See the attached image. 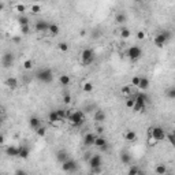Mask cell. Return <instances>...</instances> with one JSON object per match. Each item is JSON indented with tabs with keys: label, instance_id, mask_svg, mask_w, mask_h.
<instances>
[{
	"label": "cell",
	"instance_id": "obj_1",
	"mask_svg": "<svg viewBox=\"0 0 175 175\" xmlns=\"http://www.w3.org/2000/svg\"><path fill=\"white\" fill-rule=\"evenodd\" d=\"M36 80H38L43 84H51L53 81V73H52L51 68H40L38 71L36 73Z\"/></svg>",
	"mask_w": 175,
	"mask_h": 175
},
{
	"label": "cell",
	"instance_id": "obj_2",
	"mask_svg": "<svg viewBox=\"0 0 175 175\" xmlns=\"http://www.w3.org/2000/svg\"><path fill=\"white\" fill-rule=\"evenodd\" d=\"M148 101H149V97H148V95H145V93H138V95H135V105H134V108H133V111L134 112L145 111Z\"/></svg>",
	"mask_w": 175,
	"mask_h": 175
},
{
	"label": "cell",
	"instance_id": "obj_3",
	"mask_svg": "<svg viewBox=\"0 0 175 175\" xmlns=\"http://www.w3.org/2000/svg\"><path fill=\"white\" fill-rule=\"evenodd\" d=\"M85 120H86V118H85V114L82 111L71 112V115L68 118V122H70V124L73 127H81L85 123Z\"/></svg>",
	"mask_w": 175,
	"mask_h": 175
},
{
	"label": "cell",
	"instance_id": "obj_4",
	"mask_svg": "<svg viewBox=\"0 0 175 175\" xmlns=\"http://www.w3.org/2000/svg\"><path fill=\"white\" fill-rule=\"evenodd\" d=\"M96 60V53L92 48H85L81 52V63L84 66H90Z\"/></svg>",
	"mask_w": 175,
	"mask_h": 175
},
{
	"label": "cell",
	"instance_id": "obj_5",
	"mask_svg": "<svg viewBox=\"0 0 175 175\" xmlns=\"http://www.w3.org/2000/svg\"><path fill=\"white\" fill-rule=\"evenodd\" d=\"M171 38V33L168 32V30H164V32L159 33L157 36L155 37V40H153V44H155L157 48H163L166 44L170 41Z\"/></svg>",
	"mask_w": 175,
	"mask_h": 175
},
{
	"label": "cell",
	"instance_id": "obj_6",
	"mask_svg": "<svg viewBox=\"0 0 175 175\" xmlns=\"http://www.w3.org/2000/svg\"><path fill=\"white\" fill-rule=\"evenodd\" d=\"M149 135L152 138H155L156 141H163V139L167 138V131L160 126H153V127L149 129Z\"/></svg>",
	"mask_w": 175,
	"mask_h": 175
},
{
	"label": "cell",
	"instance_id": "obj_7",
	"mask_svg": "<svg viewBox=\"0 0 175 175\" xmlns=\"http://www.w3.org/2000/svg\"><path fill=\"white\" fill-rule=\"evenodd\" d=\"M127 58L129 59H131V60H137V59H139L141 56H142V49L139 47H135V45H133V47H130L127 49Z\"/></svg>",
	"mask_w": 175,
	"mask_h": 175
},
{
	"label": "cell",
	"instance_id": "obj_8",
	"mask_svg": "<svg viewBox=\"0 0 175 175\" xmlns=\"http://www.w3.org/2000/svg\"><path fill=\"white\" fill-rule=\"evenodd\" d=\"M88 163H89V166H90L92 170H93V168H99V167H101V163H103V157H101V155H100V153L92 155V157L88 160Z\"/></svg>",
	"mask_w": 175,
	"mask_h": 175
},
{
	"label": "cell",
	"instance_id": "obj_9",
	"mask_svg": "<svg viewBox=\"0 0 175 175\" xmlns=\"http://www.w3.org/2000/svg\"><path fill=\"white\" fill-rule=\"evenodd\" d=\"M77 168H78L77 161L73 159H68L67 161H64V163L62 164V170H63L64 172H74Z\"/></svg>",
	"mask_w": 175,
	"mask_h": 175
},
{
	"label": "cell",
	"instance_id": "obj_10",
	"mask_svg": "<svg viewBox=\"0 0 175 175\" xmlns=\"http://www.w3.org/2000/svg\"><path fill=\"white\" fill-rule=\"evenodd\" d=\"M49 22H47V21H44V19H38L36 21V23H34V29H36L37 32H40V33H45L49 30Z\"/></svg>",
	"mask_w": 175,
	"mask_h": 175
},
{
	"label": "cell",
	"instance_id": "obj_11",
	"mask_svg": "<svg viewBox=\"0 0 175 175\" xmlns=\"http://www.w3.org/2000/svg\"><path fill=\"white\" fill-rule=\"evenodd\" d=\"M12 63H14V53H11V52L4 53L3 58H1V64H3V67L4 68L11 67Z\"/></svg>",
	"mask_w": 175,
	"mask_h": 175
},
{
	"label": "cell",
	"instance_id": "obj_12",
	"mask_svg": "<svg viewBox=\"0 0 175 175\" xmlns=\"http://www.w3.org/2000/svg\"><path fill=\"white\" fill-rule=\"evenodd\" d=\"M96 138H97V135L96 134H93V133H86L85 137H84V145L85 147H92V145H95Z\"/></svg>",
	"mask_w": 175,
	"mask_h": 175
},
{
	"label": "cell",
	"instance_id": "obj_13",
	"mask_svg": "<svg viewBox=\"0 0 175 175\" xmlns=\"http://www.w3.org/2000/svg\"><path fill=\"white\" fill-rule=\"evenodd\" d=\"M29 124H30V127L33 129V130H38V129L41 127V120L40 118H37V116H32L30 119H29Z\"/></svg>",
	"mask_w": 175,
	"mask_h": 175
},
{
	"label": "cell",
	"instance_id": "obj_14",
	"mask_svg": "<svg viewBox=\"0 0 175 175\" xmlns=\"http://www.w3.org/2000/svg\"><path fill=\"white\" fill-rule=\"evenodd\" d=\"M68 159H70V157H68V153L66 151H63V149H62V151H58V153H56V160H58L59 163L63 164L64 161H67Z\"/></svg>",
	"mask_w": 175,
	"mask_h": 175
},
{
	"label": "cell",
	"instance_id": "obj_15",
	"mask_svg": "<svg viewBox=\"0 0 175 175\" xmlns=\"http://www.w3.org/2000/svg\"><path fill=\"white\" fill-rule=\"evenodd\" d=\"M6 153H7L8 156H11V157H18V155H19V147L10 145V147H7V149H6Z\"/></svg>",
	"mask_w": 175,
	"mask_h": 175
},
{
	"label": "cell",
	"instance_id": "obj_16",
	"mask_svg": "<svg viewBox=\"0 0 175 175\" xmlns=\"http://www.w3.org/2000/svg\"><path fill=\"white\" fill-rule=\"evenodd\" d=\"M29 153H30V149H29V147H26V145H21V147H19V155H18V157H21V159H28Z\"/></svg>",
	"mask_w": 175,
	"mask_h": 175
},
{
	"label": "cell",
	"instance_id": "obj_17",
	"mask_svg": "<svg viewBox=\"0 0 175 175\" xmlns=\"http://www.w3.org/2000/svg\"><path fill=\"white\" fill-rule=\"evenodd\" d=\"M58 111V114H59V118L60 120H68V118H70V115H71V112L68 111V110H66V108H59V110H56Z\"/></svg>",
	"mask_w": 175,
	"mask_h": 175
},
{
	"label": "cell",
	"instance_id": "obj_18",
	"mask_svg": "<svg viewBox=\"0 0 175 175\" xmlns=\"http://www.w3.org/2000/svg\"><path fill=\"white\" fill-rule=\"evenodd\" d=\"M155 172H156V175H164V174H167V172H168L167 166H166V164H163V163H159L155 167Z\"/></svg>",
	"mask_w": 175,
	"mask_h": 175
},
{
	"label": "cell",
	"instance_id": "obj_19",
	"mask_svg": "<svg viewBox=\"0 0 175 175\" xmlns=\"http://www.w3.org/2000/svg\"><path fill=\"white\" fill-rule=\"evenodd\" d=\"M124 139L129 141V142H134L135 139H137V133L133 130H127L124 131Z\"/></svg>",
	"mask_w": 175,
	"mask_h": 175
},
{
	"label": "cell",
	"instance_id": "obj_20",
	"mask_svg": "<svg viewBox=\"0 0 175 175\" xmlns=\"http://www.w3.org/2000/svg\"><path fill=\"white\" fill-rule=\"evenodd\" d=\"M48 120H49V123H56V122H62L59 118V114L58 111H51L48 114Z\"/></svg>",
	"mask_w": 175,
	"mask_h": 175
},
{
	"label": "cell",
	"instance_id": "obj_21",
	"mask_svg": "<svg viewBox=\"0 0 175 175\" xmlns=\"http://www.w3.org/2000/svg\"><path fill=\"white\" fill-rule=\"evenodd\" d=\"M133 88L134 86H131V85H124L120 88V93L126 97H130V96H133Z\"/></svg>",
	"mask_w": 175,
	"mask_h": 175
},
{
	"label": "cell",
	"instance_id": "obj_22",
	"mask_svg": "<svg viewBox=\"0 0 175 175\" xmlns=\"http://www.w3.org/2000/svg\"><path fill=\"white\" fill-rule=\"evenodd\" d=\"M6 84H7V86L10 88V89H16L18 88V80H16L15 77H8L7 81H6Z\"/></svg>",
	"mask_w": 175,
	"mask_h": 175
},
{
	"label": "cell",
	"instance_id": "obj_23",
	"mask_svg": "<svg viewBox=\"0 0 175 175\" xmlns=\"http://www.w3.org/2000/svg\"><path fill=\"white\" fill-rule=\"evenodd\" d=\"M119 159L123 164H130L131 163V156H130V153H127V152H122L120 156H119Z\"/></svg>",
	"mask_w": 175,
	"mask_h": 175
},
{
	"label": "cell",
	"instance_id": "obj_24",
	"mask_svg": "<svg viewBox=\"0 0 175 175\" xmlns=\"http://www.w3.org/2000/svg\"><path fill=\"white\" fill-rule=\"evenodd\" d=\"M95 120H97V122H104V120H105V112H104L103 110H97V111L95 112Z\"/></svg>",
	"mask_w": 175,
	"mask_h": 175
},
{
	"label": "cell",
	"instance_id": "obj_25",
	"mask_svg": "<svg viewBox=\"0 0 175 175\" xmlns=\"http://www.w3.org/2000/svg\"><path fill=\"white\" fill-rule=\"evenodd\" d=\"M138 88L139 89H142V90H147L148 88H149V80H148L147 77H141V81H139Z\"/></svg>",
	"mask_w": 175,
	"mask_h": 175
},
{
	"label": "cell",
	"instance_id": "obj_26",
	"mask_svg": "<svg viewBox=\"0 0 175 175\" xmlns=\"http://www.w3.org/2000/svg\"><path fill=\"white\" fill-rule=\"evenodd\" d=\"M59 82L62 86H67V85H70V82H71V80H70V77L66 75V74H62V75L59 77Z\"/></svg>",
	"mask_w": 175,
	"mask_h": 175
},
{
	"label": "cell",
	"instance_id": "obj_27",
	"mask_svg": "<svg viewBox=\"0 0 175 175\" xmlns=\"http://www.w3.org/2000/svg\"><path fill=\"white\" fill-rule=\"evenodd\" d=\"M48 32L51 33L52 36H58L59 32H60V28L56 23H51V25H49V30H48Z\"/></svg>",
	"mask_w": 175,
	"mask_h": 175
},
{
	"label": "cell",
	"instance_id": "obj_28",
	"mask_svg": "<svg viewBox=\"0 0 175 175\" xmlns=\"http://www.w3.org/2000/svg\"><path fill=\"white\" fill-rule=\"evenodd\" d=\"M134 105H135V95H133V96H130V97H127V100H126V107L133 110Z\"/></svg>",
	"mask_w": 175,
	"mask_h": 175
},
{
	"label": "cell",
	"instance_id": "obj_29",
	"mask_svg": "<svg viewBox=\"0 0 175 175\" xmlns=\"http://www.w3.org/2000/svg\"><path fill=\"white\" fill-rule=\"evenodd\" d=\"M166 96H167L170 100H174L175 99V86L167 88V90H166Z\"/></svg>",
	"mask_w": 175,
	"mask_h": 175
},
{
	"label": "cell",
	"instance_id": "obj_30",
	"mask_svg": "<svg viewBox=\"0 0 175 175\" xmlns=\"http://www.w3.org/2000/svg\"><path fill=\"white\" fill-rule=\"evenodd\" d=\"M107 139L104 138V137H97L96 138V142H95V145L97 148H101V147H104V145H107Z\"/></svg>",
	"mask_w": 175,
	"mask_h": 175
},
{
	"label": "cell",
	"instance_id": "obj_31",
	"mask_svg": "<svg viewBox=\"0 0 175 175\" xmlns=\"http://www.w3.org/2000/svg\"><path fill=\"white\" fill-rule=\"evenodd\" d=\"M131 36V32H130V29H127V28H122L120 29V37L122 38H129V37Z\"/></svg>",
	"mask_w": 175,
	"mask_h": 175
},
{
	"label": "cell",
	"instance_id": "obj_32",
	"mask_svg": "<svg viewBox=\"0 0 175 175\" xmlns=\"http://www.w3.org/2000/svg\"><path fill=\"white\" fill-rule=\"evenodd\" d=\"M115 22H116V23H124V22H126V15H124L123 12H119V14H116Z\"/></svg>",
	"mask_w": 175,
	"mask_h": 175
},
{
	"label": "cell",
	"instance_id": "obj_33",
	"mask_svg": "<svg viewBox=\"0 0 175 175\" xmlns=\"http://www.w3.org/2000/svg\"><path fill=\"white\" fill-rule=\"evenodd\" d=\"M18 22H19L21 26H28L29 25V18L25 15H21L19 18H18Z\"/></svg>",
	"mask_w": 175,
	"mask_h": 175
},
{
	"label": "cell",
	"instance_id": "obj_34",
	"mask_svg": "<svg viewBox=\"0 0 175 175\" xmlns=\"http://www.w3.org/2000/svg\"><path fill=\"white\" fill-rule=\"evenodd\" d=\"M82 90L86 92V93L92 92L93 90V84H92V82H84V85H82Z\"/></svg>",
	"mask_w": 175,
	"mask_h": 175
},
{
	"label": "cell",
	"instance_id": "obj_35",
	"mask_svg": "<svg viewBox=\"0 0 175 175\" xmlns=\"http://www.w3.org/2000/svg\"><path fill=\"white\" fill-rule=\"evenodd\" d=\"M58 47H59V49L62 52H67L68 51V44L64 43V41H60V43L58 44Z\"/></svg>",
	"mask_w": 175,
	"mask_h": 175
},
{
	"label": "cell",
	"instance_id": "obj_36",
	"mask_svg": "<svg viewBox=\"0 0 175 175\" xmlns=\"http://www.w3.org/2000/svg\"><path fill=\"white\" fill-rule=\"evenodd\" d=\"M139 81H141V77H138V75L133 77V78H131V86L138 88V85H139Z\"/></svg>",
	"mask_w": 175,
	"mask_h": 175
},
{
	"label": "cell",
	"instance_id": "obj_37",
	"mask_svg": "<svg viewBox=\"0 0 175 175\" xmlns=\"http://www.w3.org/2000/svg\"><path fill=\"white\" fill-rule=\"evenodd\" d=\"M138 171H139V168L137 167V166H131V167L129 168L127 175H137L138 174Z\"/></svg>",
	"mask_w": 175,
	"mask_h": 175
},
{
	"label": "cell",
	"instance_id": "obj_38",
	"mask_svg": "<svg viewBox=\"0 0 175 175\" xmlns=\"http://www.w3.org/2000/svg\"><path fill=\"white\" fill-rule=\"evenodd\" d=\"M30 10H32L33 14H38V12H41V6L40 4H33L30 7Z\"/></svg>",
	"mask_w": 175,
	"mask_h": 175
},
{
	"label": "cell",
	"instance_id": "obj_39",
	"mask_svg": "<svg viewBox=\"0 0 175 175\" xmlns=\"http://www.w3.org/2000/svg\"><path fill=\"white\" fill-rule=\"evenodd\" d=\"M32 67H33V60H30V59L25 60L23 62V68L25 70H30Z\"/></svg>",
	"mask_w": 175,
	"mask_h": 175
},
{
	"label": "cell",
	"instance_id": "obj_40",
	"mask_svg": "<svg viewBox=\"0 0 175 175\" xmlns=\"http://www.w3.org/2000/svg\"><path fill=\"white\" fill-rule=\"evenodd\" d=\"M167 139H168V142L171 144L172 147H175V137L172 135V133H167Z\"/></svg>",
	"mask_w": 175,
	"mask_h": 175
},
{
	"label": "cell",
	"instance_id": "obj_41",
	"mask_svg": "<svg viewBox=\"0 0 175 175\" xmlns=\"http://www.w3.org/2000/svg\"><path fill=\"white\" fill-rule=\"evenodd\" d=\"M63 103L66 104V105H68V104L71 103V96L68 95V93H66V95H63Z\"/></svg>",
	"mask_w": 175,
	"mask_h": 175
},
{
	"label": "cell",
	"instance_id": "obj_42",
	"mask_svg": "<svg viewBox=\"0 0 175 175\" xmlns=\"http://www.w3.org/2000/svg\"><path fill=\"white\" fill-rule=\"evenodd\" d=\"M36 133H37V135H38V137H44V135L47 134V130H45V127H43V126H41V127L36 131Z\"/></svg>",
	"mask_w": 175,
	"mask_h": 175
},
{
	"label": "cell",
	"instance_id": "obj_43",
	"mask_svg": "<svg viewBox=\"0 0 175 175\" xmlns=\"http://www.w3.org/2000/svg\"><path fill=\"white\" fill-rule=\"evenodd\" d=\"M21 33L22 34H29L30 33V26H21Z\"/></svg>",
	"mask_w": 175,
	"mask_h": 175
},
{
	"label": "cell",
	"instance_id": "obj_44",
	"mask_svg": "<svg viewBox=\"0 0 175 175\" xmlns=\"http://www.w3.org/2000/svg\"><path fill=\"white\" fill-rule=\"evenodd\" d=\"M16 11L18 12H21V14H23V11L25 10H26V6H25V4H16Z\"/></svg>",
	"mask_w": 175,
	"mask_h": 175
},
{
	"label": "cell",
	"instance_id": "obj_45",
	"mask_svg": "<svg viewBox=\"0 0 175 175\" xmlns=\"http://www.w3.org/2000/svg\"><path fill=\"white\" fill-rule=\"evenodd\" d=\"M137 38H138V40H144V38H145V33H144V32H138V33H137Z\"/></svg>",
	"mask_w": 175,
	"mask_h": 175
},
{
	"label": "cell",
	"instance_id": "obj_46",
	"mask_svg": "<svg viewBox=\"0 0 175 175\" xmlns=\"http://www.w3.org/2000/svg\"><path fill=\"white\" fill-rule=\"evenodd\" d=\"M96 131H97V134H103V133H104V127H103V126H97V127H96Z\"/></svg>",
	"mask_w": 175,
	"mask_h": 175
},
{
	"label": "cell",
	"instance_id": "obj_47",
	"mask_svg": "<svg viewBox=\"0 0 175 175\" xmlns=\"http://www.w3.org/2000/svg\"><path fill=\"white\" fill-rule=\"evenodd\" d=\"M148 142H149V145H151V147H152V145L155 147L156 144H157V141H156L155 138H152V137H151V138H149V141H148Z\"/></svg>",
	"mask_w": 175,
	"mask_h": 175
},
{
	"label": "cell",
	"instance_id": "obj_48",
	"mask_svg": "<svg viewBox=\"0 0 175 175\" xmlns=\"http://www.w3.org/2000/svg\"><path fill=\"white\" fill-rule=\"evenodd\" d=\"M11 40H12V43L18 44V43H21V37H19V36H15V37H12Z\"/></svg>",
	"mask_w": 175,
	"mask_h": 175
},
{
	"label": "cell",
	"instance_id": "obj_49",
	"mask_svg": "<svg viewBox=\"0 0 175 175\" xmlns=\"http://www.w3.org/2000/svg\"><path fill=\"white\" fill-rule=\"evenodd\" d=\"M15 175H28V174H26L23 170H16V171H15Z\"/></svg>",
	"mask_w": 175,
	"mask_h": 175
},
{
	"label": "cell",
	"instance_id": "obj_50",
	"mask_svg": "<svg viewBox=\"0 0 175 175\" xmlns=\"http://www.w3.org/2000/svg\"><path fill=\"white\" fill-rule=\"evenodd\" d=\"M108 148H110V147H108V144H107V145H104V147L99 148V151L100 152H105V151H108Z\"/></svg>",
	"mask_w": 175,
	"mask_h": 175
},
{
	"label": "cell",
	"instance_id": "obj_51",
	"mask_svg": "<svg viewBox=\"0 0 175 175\" xmlns=\"http://www.w3.org/2000/svg\"><path fill=\"white\" fill-rule=\"evenodd\" d=\"M137 175H147V174H145V171H142V170H139L138 174H137Z\"/></svg>",
	"mask_w": 175,
	"mask_h": 175
},
{
	"label": "cell",
	"instance_id": "obj_52",
	"mask_svg": "<svg viewBox=\"0 0 175 175\" xmlns=\"http://www.w3.org/2000/svg\"><path fill=\"white\" fill-rule=\"evenodd\" d=\"M164 175H174V174H172V172H170V171H168L167 174H164Z\"/></svg>",
	"mask_w": 175,
	"mask_h": 175
},
{
	"label": "cell",
	"instance_id": "obj_53",
	"mask_svg": "<svg viewBox=\"0 0 175 175\" xmlns=\"http://www.w3.org/2000/svg\"><path fill=\"white\" fill-rule=\"evenodd\" d=\"M171 133H172V135H174V137H175V130H172Z\"/></svg>",
	"mask_w": 175,
	"mask_h": 175
},
{
	"label": "cell",
	"instance_id": "obj_54",
	"mask_svg": "<svg viewBox=\"0 0 175 175\" xmlns=\"http://www.w3.org/2000/svg\"><path fill=\"white\" fill-rule=\"evenodd\" d=\"M100 175H108V174H105V172H103V174H100Z\"/></svg>",
	"mask_w": 175,
	"mask_h": 175
},
{
	"label": "cell",
	"instance_id": "obj_55",
	"mask_svg": "<svg viewBox=\"0 0 175 175\" xmlns=\"http://www.w3.org/2000/svg\"><path fill=\"white\" fill-rule=\"evenodd\" d=\"M3 175H8V174H3Z\"/></svg>",
	"mask_w": 175,
	"mask_h": 175
}]
</instances>
